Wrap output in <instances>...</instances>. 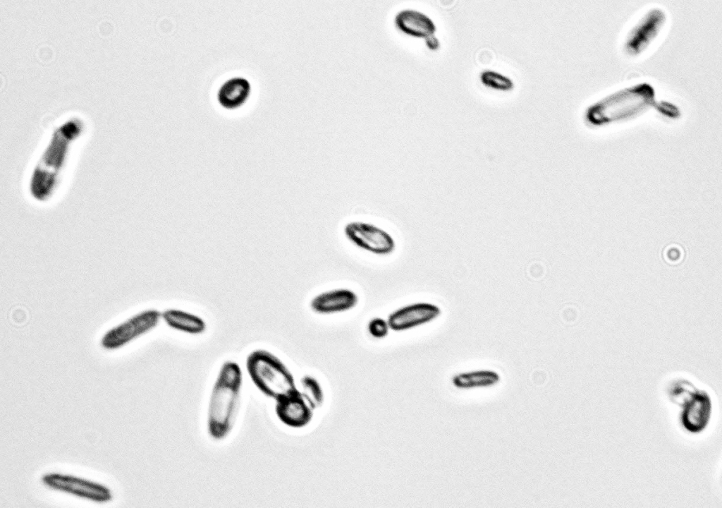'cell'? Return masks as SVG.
I'll use <instances>...</instances> for the list:
<instances>
[{
    "label": "cell",
    "mask_w": 722,
    "mask_h": 508,
    "mask_svg": "<svg viewBox=\"0 0 722 508\" xmlns=\"http://www.w3.org/2000/svg\"><path fill=\"white\" fill-rule=\"evenodd\" d=\"M82 131V123L77 119L66 120L52 130L27 176L26 191L32 202L47 204L56 197Z\"/></svg>",
    "instance_id": "obj_1"
},
{
    "label": "cell",
    "mask_w": 722,
    "mask_h": 508,
    "mask_svg": "<svg viewBox=\"0 0 722 508\" xmlns=\"http://www.w3.org/2000/svg\"><path fill=\"white\" fill-rule=\"evenodd\" d=\"M243 387L240 366L232 361L222 364L214 383L207 409V430L214 440L224 439L235 418Z\"/></svg>",
    "instance_id": "obj_2"
},
{
    "label": "cell",
    "mask_w": 722,
    "mask_h": 508,
    "mask_svg": "<svg viewBox=\"0 0 722 508\" xmlns=\"http://www.w3.org/2000/svg\"><path fill=\"white\" fill-rule=\"evenodd\" d=\"M246 369L256 387L276 401L299 390L287 366L268 351L251 352L246 359Z\"/></svg>",
    "instance_id": "obj_3"
},
{
    "label": "cell",
    "mask_w": 722,
    "mask_h": 508,
    "mask_svg": "<svg viewBox=\"0 0 722 508\" xmlns=\"http://www.w3.org/2000/svg\"><path fill=\"white\" fill-rule=\"evenodd\" d=\"M653 87L640 83L605 96L588 107L586 116L596 121H609L639 114L654 106Z\"/></svg>",
    "instance_id": "obj_4"
},
{
    "label": "cell",
    "mask_w": 722,
    "mask_h": 508,
    "mask_svg": "<svg viewBox=\"0 0 722 508\" xmlns=\"http://www.w3.org/2000/svg\"><path fill=\"white\" fill-rule=\"evenodd\" d=\"M161 321V312L156 308L140 310L107 329L99 344L108 351L119 350L154 329Z\"/></svg>",
    "instance_id": "obj_5"
},
{
    "label": "cell",
    "mask_w": 722,
    "mask_h": 508,
    "mask_svg": "<svg viewBox=\"0 0 722 508\" xmlns=\"http://www.w3.org/2000/svg\"><path fill=\"white\" fill-rule=\"evenodd\" d=\"M41 482L50 490L94 503L106 504L113 500L106 485L76 475L48 472L42 476Z\"/></svg>",
    "instance_id": "obj_6"
},
{
    "label": "cell",
    "mask_w": 722,
    "mask_h": 508,
    "mask_svg": "<svg viewBox=\"0 0 722 508\" xmlns=\"http://www.w3.org/2000/svg\"><path fill=\"white\" fill-rule=\"evenodd\" d=\"M666 21V13L661 8L653 7L645 11L627 32L623 52L629 56L641 55L656 40Z\"/></svg>",
    "instance_id": "obj_7"
},
{
    "label": "cell",
    "mask_w": 722,
    "mask_h": 508,
    "mask_svg": "<svg viewBox=\"0 0 722 508\" xmlns=\"http://www.w3.org/2000/svg\"><path fill=\"white\" fill-rule=\"evenodd\" d=\"M343 234L353 246L375 255H389L396 248L393 236L386 229L371 222L350 221L344 225Z\"/></svg>",
    "instance_id": "obj_8"
},
{
    "label": "cell",
    "mask_w": 722,
    "mask_h": 508,
    "mask_svg": "<svg viewBox=\"0 0 722 508\" xmlns=\"http://www.w3.org/2000/svg\"><path fill=\"white\" fill-rule=\"evenodd\" d=\"M679 423L690 434H699L708 427L713 411V402L709 394L697 389L680 406Z\"/></svg>",
    "instance_id": "obj_9"
},
{
    "label": "cell",
    "mask_w": 722,
    "mask_h": 508,
    "mask_svg": "<svg viewBox=\"0 0 722 508\" xmlns=\"http://www.w3.org/2000/svg\"><path fill=\"white\" fill-rule=\"evenodd\" d=\"M441 314V308L434 303L416 302L396 309L388 315L387 321L391 330L403 332L430 323Z\"/></svg>",
    "instance_id": "obj_10"
},
{
    "label": "cell",
    "mask_w": 722,
    "mask_h": 508,
    "mask_svg": "<svg viewBox=\"0 0 722 508\" xmlns=\"http://www.w3.org/2000/svg\"><path fill=\"white\" fill-rule=\"evenodd\" d=\"M314 410L300 390L276 401L275 412L279 420L293 428H302L312 421Z\"/></svg>",
    "instance_id": "obj_11"
},
{
    "label": "cell",
    "mask_w": 722,
    "mask_h": 508,
    "mask_svg": "<svg viewBox=\"0 0 722 508\" xmlns=\"http://www.w3.org/2000/svg\"><path fill=\"white\" fill-rule=\"evenodd\" d=\"M358 303L355 292L348 289H335L322 292L314 296L310 303L311 310L320 315H331L346 312Z\"/></svg>",
    "instance_id": "obj_12"
},
{
    "label": "cell",
    "mask_w": 722,
    "mask_h": 508,
    "mask_svg": "<svg viewBox=\"0 0 722 508\" xmlns=\"http://www.w3.org/2000/svg\"><path fill=\"white\" fill-rule=\"evenodd\" d=\"M398 28L406 34L418 37L434 35L436 28L432 19L422 11L414 9L400 11L395 17Z\"/></svg>",
    "instance_id": "obj_13"
},
{
    "label": "cell",
    "mask_w": 722,
    "mask_h": 508,
    "mask_svg": "<svg viewBox=\"0 0 722 508\" xmlns=\"http://www.w3.org/2000/svg\"><path fill=\"white\" fill-rule=\"evenodd\" d=\"M251 93V85L241 76L232 77L219 87L216 97L219 104L226 109H235L244 104Z\"/></svg>",
    "instance_id": "obj_14"
},
{
    "label": "cell",
    "mask_w": 722,
    "mask_h": 508,
    "mask_svg": "<svg viewBox=\"0 0 722 508\" xmlns=\"http://www.w3.org/2000/svg\"><path fill=\"white\" fill-rule=\"evenodd\" d=\"M161 320L169 328L192 335L202 334L207 325L197 315L178 308H167L161 312Z\"/></svg>",
    "instance_id": "obj_15"
},
{
    "label": "cell",
    "mask_w": 722,
    "mask_h": 508,
    "mask_svg": "<svg viewBox=\"0 0 722 508\" xmlns=\"http://www.w3.org/2000/svg\"><path fill=\"white\" fill-rule=\"evenodd\" d=\"M499 374L493 370L482 369L462 372L452 377V384L458 389H470L489 387L500 381Z\"/></svg>",
    "instance_id": "obj_16"
},
{
    "label": "cell",
    "mask_w": 722,
    "mask_h": 508,
    "mask_svg": "<svg viewBox=\"0 0 722 508\" xmlns=\"http://www.w3.org/2000/svg\"><path fill=\"white\" fill-rule=\"evenodd\" d=\"M302 395L313 410L322 407L324 402V393L319 382L313 376L304 375L300 379Z\"/></svg>",
    "instance_id": "obj_17"
},
{
    "label": "cell",
    "mask_w": 722,
    "mask_h": 508,
    "mask_svg": "<svg viewBox=\"0 0 722 508\" xmlns=\"http://www.w3.org/2000/svg\"><path fill=\"white\" fill-rule=\"evenodd\" d=\"M697 389L690 380L680 378L673 380L667 387L668 400L673 404L680 406Z\"/></svg>",
    "instance_id": "obj_18"
},
{
    "label": "cell",
    "mask_w": 722,
    "mask_h": 508,
    "mask_svg": "<svg viewBox=\"0 0 722 508\" xmlns=\"http://www.w3.org/2000/svg\"><path fill=\"white\" fill-rule=\"evenodd\" d=\"M479 80L484 86L498 91L507 92L514 87V82L509 76L492 69L481 71Z\"/></svg>",
    "instance_id": "obj_19"
},
{
    "label": "cell",
    "mask_w": 722,
    "mask_h": 508,
    "mask_svg": "<svg viewBox=\"0 0 722 508\" xmlns=\"http://www.w3.org/2000/svg\"><path fill=\"white\" fill-rule=\"evenodd\" d=\"M367 329L372 337L379 339L385 338L391 330L387 319L380 317L372 318L368 322Z\"/></svg>",
    "instance_id": "obj_20"
},
{
    "label": "cell",
    "mask_w": 722,
    "mask_h": 508,
    "mask_svg": "<svg viewBox=\"0 0 722 508\" xmlns=\"http://www.w3.org/2000/svg\"><path fill=\"white\" fill-rule=\"evenodd\" d=\"M425 42L429 48L434 50L437 49L440 45L438 38L434 35L425 39Z\"/></svg>",
    "instance_id": "obj_21"
}]
</instances>
